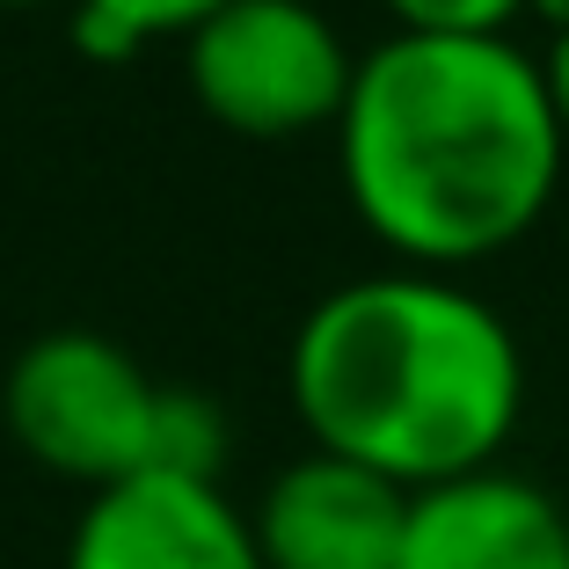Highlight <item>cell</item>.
Wrapping results in <instances>:
<instances>
[{"label":"cell","instance_id":"obj_6","mask_svg":"<svg viewBox=\"0 0 569 569\" xmlns=\"http://www.w3.org/2000/svg\"><path fill=\"white\" fill-rule=\"evenodd\" d=\"M402 519L409 489L336 452H300L263 482L249 533L263 569H395Z\"/></svg>","mask_w":569,"mask_h":569},{"label":"cell","instance_id":"obj_10","mask_svg":"<svg viewBox=\"0 0 569 569\" xmlns=\"http://www.w3.org/2000/svg\"><path fill=\"white\" fill-rule=\"evenodd\" d=\"M73 8H96L118 30H132L139 44H161V37H190L227 8V0H73Z\"/></svg>","mask_w":569,"mask_h":569},{"label":"cell","instance_id":"obj_8","mask_svg":"<svg viewBox=\"0 0 569 569\" xmlns=\"http://www.w3.org/2000/svg\"><path fill=\"white\" fill-rule=\"evenodd\" d=\"M227 452H234V423H227V409H219L204 387H161L147 468L153 475H183V482H219Z\"/></svg>","mask_w":569,"mask_h":569},{"label":"cell","instance_id":"obj_11","mask_svg":"<svg viewBox=\"0 0 569 569\" xmlns=\"http://www.w3.org/2000/svg\"><path fill=\"white\" fill-rule=\"evenodd\" d=\"M540 73H548V96H555V118H562L569 132V30L548 44V59H540Z\"/></svg>","mask_w":569,"mask_h":569},{"label":"cell","instance_id":"obj_5","mask_svg":"<svg viewBox=\"0 0 569 569\" xmlns=\"http://www.w3.org/2000/svg\"><path fill=\"white\" fill-rule=\"evenodd\" d=\"M67 569H263L249 511L219 482L124 475L81 503Z\"/></svg>","mask_w":569,"mask_h":569},{"label":"cell","instance_id":"obj_4","mask_svg":"<svg viewBox=\"0 0 569 569\" xmlns=\"http://www.w3.org/2000/svg\"><path fill=\"white\" fill-rule=\"evenodd\" d=\"M198 110L234 139H300L343 118L351 44L315 0H227L183 37Z\"/></svg>","mask_w":569,"mask_h":569},{"label":"cell","instance_id":"obj_2","mask_svg":"<svg viewBox=\"0 0 569 569\" xmlns=\"http://www.w3.org/2000/svg\"><path fill=\"white\" fill-rule=\"evenodd\" d=\"M284 387L315 452L417 497L497 468L526 417V351L482 292L395 263L307 307Z\"/></svg>","mask_w":569,"mask_h":569},{"label":"cell","instance_id":"obj_7","mask_svg":"<svg viewBox=\"0 0 569 569\" xmlns=\"http://www.w3.org/2000/svg\"><path fill=\"white\" fill-rule=\"evenodd\" d=\"M395 569H569V511L511 468L409 497Z\"/></svg>","mask_w":569,"mask_h":569},{"label":"cell","instance_id":"obj_3","mask_svg":"<svg viewBox=\"0 0 569 569\" xmlns=\"http://www.w3.org/2000/svg\"><path fill=\"white\" fill-rule=\"evenodd\" d=\"M153 402H161V380H147V366L96 329L30 336L0 380L8 438L44 475L81 482L88 497L124 475H147Z\"/></svg>","mask_w":569,"mask_h":569},{"label":"cell","instance_id":"obj_13","mask_svg":"<svg viewBox=\"0 0 569 569\" xmlns=\"http://www.w3.org/2000/svg\"><path fill=\"white\" fill-rule=\"evenodd\" d=\"M0 8H44V0H0Z\"/></svg>","mask_w":569,"mask_h":569},{"label":"cell","instance_id":"obj_1","mask_svg":"<svg viewBox=\"0 0 569 569\" xmlns=\"http://www.w3.org/2000/svg\"><path fill=\"white\" fill-rule=\"evenodd\" d=\"M569 132L548 73L511 37L395 30L351 73L336 168L366 234L402 270H452L519 249L562 183Z\"/></svg>","mask_w":569,"mask_h":569},{"label":"cell","instance_id":"obj_12","mask_svg":"<svg viewBox=\"0 0 569 569\" xmlns=\"http://www.w3.org/2000/svg\"><path fill=\"white\" fill-rule=\"evenodd\" d=\"M526 16H540L555 37H562V30H569V0H526Z\"/></svg>","mask_w":569,"mask_h":569},{"label":"cell","instance_id":"obj_9","mask_svg":"<svg viewBox=\"0 0 569 569\" xmlns=\"http://www.w3.org/2000/svg\"><path fill=\"white\" fill-rule=\"evenodd\" d=\"M409 37H511L526 0H380Z\"/></svg>","mask_w":569,"mask_h":569}]
</instances>
